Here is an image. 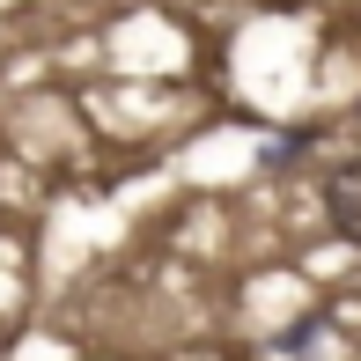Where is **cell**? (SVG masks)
Listing matches in <instances>:
<instances>
[{"instance_id": "1", "label": "cell", "mask_w": 361, "mask_h": 361, "mask_svg": "<svg viewBox=\"0 0 361 361\" xmlns=\"http://www.w3.org/2000/svg\"><path fill=\"white\" fill-rule=\"evenodd\" d=\"M324 214H332V228L347 243H361V155L339 162V170L324 177Z\"/></svg>"}]
</instances>
